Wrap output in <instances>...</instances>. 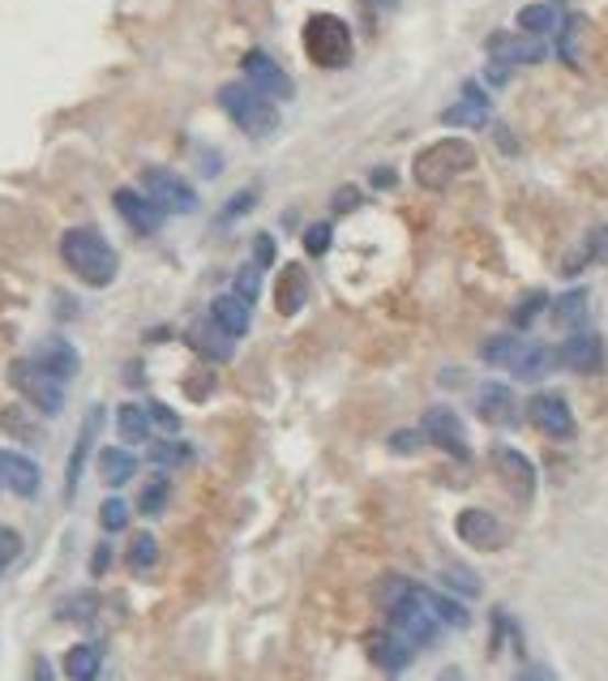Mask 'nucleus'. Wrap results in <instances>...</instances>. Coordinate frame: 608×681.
<instances>
[{
  "instance_id": "25",
  "label": "nucleus",
  "mask_w": 608,
  "mask_h": 681,
  "mask_svg": "<svg viewBox=\"0 0 608 681\" xmlns=\"http://www.w3.org/2000/svg\"><path fill=\"white\" fill-rule=\"evenodd\" d=\"M446 124H485L488 121V99L480 95V86H463V103H454L442 112Z\"/></svg>"
},
{
  "instance_id": "31",
  "label": "nucleus",
  "mask_w": 608,
  "mask_h": 681,
  "mask_svg": "<svg viewBox=\"0 0 608 681\" xmlns=\"http://www.w3.org/2000/svg\"><path fill=\"white\" fill-rule=\"evenodd\" d=\"M557 321L570 326V330H583V326H587V292H583V287L557 300Z\"/></svg>"
},
{
  "instance_id": "5",
  "label": "nucleus",
  "mask_w": 608,
  "mask_h": 681,
  "mask_svg": "<svg viewBox=\"0 0 608 681\" xmlns=\"http://www.w3.org/2000/svg\"><path fill=\"white\" fill-rule=\"evenodd\" d=\"M9 386L31 403L35 411H43V416H56L65 407V382L52 377L35 356H22V361L9 364Z\"/></svg>"
},
{
  "instance_id": "12",
  "label": "nucleus",
  "mask_w": 608,
  "mask_h": 681,
  "mask_svg": "<svg viewBox=\"0 0 608 681\" xmlns=\"http://www.w3.org/2000/svg\"><path fill=\"white\" fill-rule=\"evenodd\" d=\"M103 416H108V411H103V403H95V407L86 411V420H81L74 459H69V468H65V502H74V497H78L81 468H86V459H90V450H95V438H99V429H103Z\"/></svg>"
},
{
  "instance_id": "7",
  "label": "nucleus",
  "mask_w": 608,
  "mask_h": 681,
  "mask_svg": "<svg viewBox=\"0 0 608 681\" xmlns=\"http://www.w3.org/2000/svg\"><path fill=\"white\" fill-rule=\"evenodd\" d=\"M454 531H458V540L463 545H472V549H480V553H493V549H501L506 540H510V531L497 523V515H488V510H463L458 519H454Z\"/></svg>"
},
{
  "instance_id": "29",
  "label": "nucleus",
  "mask_w": 608,
  "mask_h": 681,
  "mask_svg": "<svg viewBox=\"0 0 608 681\" xmlns=\"http://www.w3.org/2000/svg\"><path fill=\"white\" fill-rule=\"evenodd\" d=\"M519 26H523V35H549L553 26H557V9L553 4H528L523 13H519Z\"/></svg>"
},
{
  "instance_id": "2",
  "label": "nucleus",
  "mask_w": 608,
  "mask_h": 681,
  "mask_svg": "<svg viewBox=\"0 0 608 681\" xmlns=\"http://www.w3.org/2000/svg\"><path fill=\"white\" fill-rule=\"evenodd\" d=\"M472 167H476V146L467 138H442V142H433L416 155L411 176H416L420 189H446Z\"/></svg>"
},
{
  "instance_id": "35",
  "label": "nucleus",
  "mask_w": 608,
  "mask_h": 681,
  "mask_svg": "<svg viewBox=\"0 0 608 681\" xmlns=\"http://www.w3.org/2000/svg\"><path fill=\"white\" fill-rule=\"evenodd\" d=\"M257 292H262V266H257V262H248V266L236 271V296L253 305V300H257Z\"/></svg>"
},
{
  "instance_id": "28",
  "label": "nucleus",
  "mask_w": 608,
  "mask_h": 681,
  "mask_svg": "<svg viewBox=\"0 0 608 681\" xmlns=\"http://www.w3.org/2000/svg\"><path fill=\"white\" fill-rule=\"evenodd\" d=\"M442 583H446L454 596H467V601H476V596L485 592L480 574H476V570H467V565H446V570H442Z\"/></svg>"
},
{
  "instance_id": "32",
  "label": "nucleus",
  "mask_w": 608,
  "mask_h": 681,
  "mask_svg": "<svg viewBox=\"0 0 608 681\" xmlns=\"http://www.w3.org/2000/svg\"><path fill=\"white\" fill-rule=\"evenodd\" d=\"M155 558H159L155 536H151V531H137V536H133V545H129V565H133L137 574H146V570L155 565Z\"/></svg>"
},
{
  "instance_id": "21",
  "label": "nucleus",
  "mask_w": 608,
  "mask_h": 681,
  "mask_svg": "<svg viewBox=\"0 0 608 681\" xmlns=\"http://www.w3.org/2000/svg\"><path fill=\"white\" fill-rule=\"evenodd\" d=\"M476 411H480V420H488V425H515V395H510V386H497V382L480 386Z\"/></svg>"
},
{
  "instance_id": "53",
  "label": "nucleus",
  "mask_w": 608,
  "mask_h": 681,
  "mask_svg": "<svg viewBox=\"0 0 608 681\" xmlns=\"http://www.w3.org/2000/svg\"><path fill=\"white\" fill-rule=\"evenodd\" d=\"M35 681H47V664L40 660V669H35Z\"/></svg>"
},
{
  "instance_id": "1",
  "label": "nucleus",
  "mask_w": 608,
  "mask_h": 681,
  "mask_svg": "<svg viewBox=\"0 0 608 681\" xmlns=\"http://www.w3.org/2000/svg\"><path fill=\"white\" fill-rule=\"evenodd\" d=\"M60 257H65V266L86 287H112L117 275H121L117 249H112V241L103 232H95V228H69L60 237Z\"/></svg>"
},
{
  "instance_id": "10",
  "label": "nucleus",
  "mask_w": 608,
  "mask_h": 681,
  "mask_svg": "<svg viewBox=\"0 0 608 681\" xmlns=\"http://www.w3.org/2000/svg\"><path fill=\"white\" fill-rule=\"evenodd\" d=\"M112 206H117V215H121L137 237H155V232L163 228V219H167L159 206L146 198V194H137V189H117Z\"/></svg>"
},
{
  "instance_id": "4",
  "label": "nucleus",
  "mask_w": 608,
  "mask_h": 681,
  "mask_svg": "<svg viewBox=\"0 0 608 681\" xmlns=\"http://www.w3.org/2000/svg\"><path fill=\"white\" fill-rule=\"evenodd\" d=\"M305 52L322 69H343L352 61V31H347V22L334 18V13H313L305 22Z\"/></svg>"
},
{
  "instance_id": "22",
  "label": "nucleus",
  "mask_w": 608,
  "mask_h": 681,
  "mask_svg": "<svg viewBox=\"0 0 608 681\" xmlns=\"http://www.w3.org/2000/svg\"><path fill=\"white\" fill-rule=\"evenodd\" d=\"M99 476H103V484H112V488L129 484L137 476V454H129L121 446H103L99 450Z\"/></svg>"
},
{
  "instance_id": "23",
  "label": "nucleus",
  "mask_w": 608,
  "mask_h": 681,
  "mask_svg": "<svg viewBox=\"0 0 608 681\" xmlns=\"http://www.w3.org/2000/svg\"><path fill=\"white\" fill-rule=\"evenodd\" d=\"M553 364H557V356H553L544 343H523V348H519V356H515V364H510V373H515V377H523V382H540Z\"/></svg>"
},
{
  "instance_id": "40",
  "label": "nucleus",
  "mask_w": 608,
  "mask_h": 681,
  "mask_svg": "<svg viewBox=\"0 0 608 681\" xmlns=\"http://www.w3.org/2000/svg\"><path fill=\"white\" fill-rule=\"evenodd\" d=\"M18 558H22V536H18L13 527H0V574H4Z\"/></svg>"
},
{
  "instance_id": "3",
  "label": "nucleus",
  "mask_w": 608,
  "mask_h": 681,
  "mask_svg": "<svg viewBox=\"0 0 608 681\" xmlns=\"http://www.w3.org/2000/svg\"><path fill=\"white\" fill-rule=\"evenodd\" d=\"M219 103H223V112L241 124V133H248V138H270V133L279 129V108H275V99H266V95L253 90L248 81L223 86V90H219Z\"/></svg>"
},
{
  "instance_id": "51",
  "label": "nucleus",
  "mask_w": 608,
  "mask_h": 681,
  "mask_svg": "<svg viewBox=\"0 0 608 681\" xmlns=\"http://www.w3.org/2000/svg\"><path fill=\"white\" fill-rule=\"evenodd\" d=\"M352 201H356V189H343V194H339V198H334V210H347V206H352Z\"/></svg>"
},
{
  "instance_id": "9",
  "label": "nucleus",
  "mask_w": 608,
  "mask_h": 681,
  "mask_svg": "<svg viewBox=\"0 0 608 681\" xmlns=\"http://www.w3.org/2000/svg\"><path fill=\"white\" fill-rule=\"evenodd\" d=\"M241 69H244V81H248L253 90H262L266 99H291V95H296V86H291V78L284 74V65H275L266 52H248Z\"/></svg>"
},
{
  "instance_id": "14",
  "label": "nucleus",
  "mask_w": 608,
  "mask_h": 681,
  "mask_svg": "<svg viewBox=\"0 0 608 681\" xmlns=\"http://www.w3.org/2000/svg\"><path fill=\"white\" fill-rule=\"evenodd\" d=\"M557 364H566L570 373H596L600 364H605V343H600V334H570L566 348L557 352Z\"/></svg>"
},
{
  "instance_id": "47",
  "label": "nucleus",
  "mask_w": 608,
  "mask_h": 681,
  "mask_svg": "<svg viewBox=\"0 0 608 681\" xmlns=\"http://www.w3.org/2000/svg\"><path fill=\"white\" fill-rule=\"evenodd\" d=\"M108 565H112V549H108V545H99V549H95V561H90V574H103Z\"/></svg>"
},
{
  "instance_id": "41",
  "label": "nucleus",
  "mask_w": 608,
  "mask_h": 681,
  "mask_svg": "<svg viewBox=\"0 0 608 681\" xmlns=\"http://www.w3.org/2000/svg\"><path fill=\"white\" fill-rule=\"evenodd\" d=\"M549 305V296L544 292H535V296H528V300H519L515 305V326H531V321L540 318V309Z\"/></svg>"
},
{
  "instance_id": "33",
  "label": "nucleus",
  "mask_w": 608,
  "mask_h": 681,
  "mask_svg": "<svg viewBox=\"0 0 608 681\" xmlns=\"http://www.w3.org/2000/svg\"><path fill=\"white\" fill-rule=\"evenodd\" d=\"M519 348H523V339H515V334H497V339H488L485 343V361L497 364V369H510L515 356H519Z\"/></svg>"
},
{
  "instance_id": "20",
  "label": "nucleus",
  "mask_w": 608,
  "mask_h": 681,
  "mask_svg": "<svg viewBox=\"0 0 608 681\" xmlns=\"http://www.w3.org/2000/svg\"><path fill=\"white\" fill-rule=\"evenodd\" d=\"M210 318L219 321L232 339H244V334H248V326H253V305L241 300L236 292H228V296H214V300H210Z\"/></svg>"
},
{
  "instance_id": "38",
  "label": "nucleus",
  "mask_w": 608,
  "mask_h": 681,
  "mask_svg": "<svg viewBox=\"0 0 608 681\" xmlns=\"http://www.w3.org/2000/svg\"><path fill=\"white\" fill-rule=\"evenodd\" d=\"M0 425L13 433V438H26V441H35L40 433H35V425H26V416H22V407H4L0 411Z\"/></svg>"
},
{
  "instance_id": "44",
  "label": "nucleus",
  "mask_w": 608,
  "mask_h": 681,
  "mask_svg": "<svg viewBox=\"0 0 608 681\" xmlns=\"http://www.w3.org/2000/svg\"><path fill=\"white\" fill-rule=\"evenodd\" d=\"M253 201H257V189H244L241 198H232V201H228V206H223L219 223H232V219H241V215H244V210H248V206H253Z\"/></svg>"
},
{
  "instance_id": "24",
  "label": "nucleus",
  "mask_w": 608,
  "mask_h": 681,
  "mask_svg": "<svg viewBox=\"0 0 608 681\" xmlns=\"http://www.w3.org/2000/svg\"><path fill=\"white\" fill-rule=\"evenodd\" d=\"M117 429H121V438L129 446H142V441H151V411L142 407V403H121L117 407Z\"/></svg>"
},
{
  "instance_id": "11",
  "label": "nucleus",
  "mask_w": 608,
  "mask_h": 681,
  "mask_svg": "<svg viewBox=\"0 0 608 681\" xmlns=\"http://www.w3.org/2000/svg\"><path fill=\"white\" fill-rule=\"evenodd\" d=\"M528 416L531 425L540 433H549V438H574V411H570V403L562 395H531Z\"/></svg>"
},
{
  "instance_id": "39",
  "label": "nucleus",
  "mask_w": 608,
  "mask_h": 681,
  "mask_svg": "<svg viewBox=\"0 0 608 681\" xmlns=\"http://www.w3.org/2000/svg\"><path fill=\"white\" fill-rule=\"evenodd\" d=\"M163 502H167V481H163V476H159V481L146 484V493L137 497V510H142V515H159Z\"/></svg>"
},
{
  "instance_id": "48",
  "label": "nucleus",
  "mask_w": 608,
  "mask_h": 681,
  "mask_svg": "<svg viewBox=\"0 0 608 681\" xmlns=\"http://www.w3.org/2000/svg\"><path fill=\"white\" fill-rule=\"evenodd\" d=\"M515 681H557V678H553L549 669H540V664H531V669H523V673H519V678H515Z\"/></svg>"
},
{
  "instance_id": "52",
  "label": "nucleus",
  "mask_w": 608,
  "mask_h": 681,
  "mask_svg": "<svg viewBox=\"0 0 608 681\" xmlns=\"http://www.w3.org/2000/svg\"><path fill=\"white\" fill-rule=\"evenodd\" d=\"M438 681H463V673H458V669H446V673H442Z\"/></svg>"
},
{
  "instance_id": "30",
  "label": "nucleus",
  "mask_w": 608,
  "mask_h": 681,
  "mask_svg": "<svg viewBox=\"0 0 608 681\" xmlns=\"http://www.w3.org/2000/svg\"><path fill=\"white\" fill-rule=\"evenodd\" d=\"M95 608H99V596H95V592H78V596H69V601L56 604V617H60V622H78V626H86V622L95 617Z\"/></svg>"
},
{
  "instance_id": "19",
  "label": "nucleus",
  "mask_w": 608,
  "mask_h": 681,
  "mask_svg": "<svg viewBox=\"0 0 608 681\" xmlns=\"http://www.w3.org/2000/svg\"><path fill=\"white\" fill-rule=\"evenodd\" d=\"M35 361L52 373V377H60V382H69V377H78L81 373V356L74 343H65V339H43L40 348H35Z\"/></svg>"
},
{
  "instance_id": "18",
  "label": "nucleus",
  "mask_w": 608,
  "mask_h": 681,
  "mask_svg": "<svg viewBox=\"0 0 608 681\" xmlns=\"http://www.w3.org/2000/svg\"><path fill=\"white\" fill-rule=\"evenodd\" d=\"M0 484L18 497H35L40 493V468L26 459V454H0Z\"/></svg>"
},
{
  "instance_id": "26",
  "label": "nucleus",
  "mask_w": 608,
  "mask_h": 681,
  "mask_svg": "<svg viewBox=\"0 0 608 681\" xmlns=\"http://www.w3.org/2000/svg\"><path fill=\"white\" fill-rule=\"evenodd\" d=\"M99 673V647L95 642H78L65 651V678L69 681H95Z\"/></svg>"
},
{
  "instance_id": "50",
  "label": "nucleus",
  "mask_w": 608,
  "mask_h": 681,
  "mask_svg": "<svg viewBox=\"0 0 608 681\" xmlns=\"http://www.w3.org/2000/svg\"><path fill=\"white\" fill-rule=\"evenodd\" d=\"M605 241H608V232H605ZM592 244H600V232H596V237H592ZM592 244H587V249H592ZM600 253H608V249H600ZM587 257H592V253H583V257H578V262H570V271H578V266H583V262H587Z\"/></svg>"
},
{
  "instance_id": "54",
  "label": "nucleus",
  "mask_w": 608,
  "mask_h": 681,
  "mask_svg": "<svg viewBox=\"0 0 608 681\" xmlns=\"http://www.w3.org/2000/svg\"><path fill=\"white\" fill-rule=\"evenodd\" d=\"M373 4H399V0H373Z\"/></svg>"
},
{
  "instance_id": "45",
  "label": "nucleus",
  "mask_w": 608,
  "mask_h": 681,
  "mask_svg": "<svg viewBox=\"0 0 608 681\" xmlns=\"http://www.w3.org/2000/svg\"><path fill=\"white\" fill-rule=\"evenodd\" d=\"M253 249H257V253H253V262H257V266H262V271H266V266H270V262H275V241H270V237H266V232H262V237H257V241H253Z\"/></svg>"
},
{
  "instance_id": "15",
  "label": "nucleus",
  "mask_w": 608,
  "mask_h": 681,
  "mask_svg": "<svg viewBox=\"0 0 608 681\" xmlns=\"http://www.w3.org/2000/svg\"><path fill=\"white\" fill-rule=\"evenodd\" d=\"M493 468L501 472V481L510 484L519 497H531V493H535V468H531L528 454H519V450H510V446H497V450H493Z\"/></svg>"
},
{
  "instance_id": "46",
  "label": "nucleus",
  "mask_w": 608,
  "mask_h": 681,
  "mask_svg": "<svg viewBox=\"0 0 608 681\" xmlns=\"http://www.w3.org/2000/svg\"><path fill=\"white\" fill-rule=\"evenodd\" d=\"M420 441H424V433H395V438H390V446H395L399 454H407V450H416Z\"/></svg>"
},
{
  "instance_id": "42",
  "label": "nucleus",
  "mask_w": 608,
  "mask_h": 681,
  "mask_svg": "<svg viewBox=\"0 0 608 681\" xmlns=\"http://www.w3.org/2000/svg\"><path fill=\"white\" fill-rule=\"evenodd\" d=\"M146 411H151V425H159L163 433H180V416L167 403H146Z\"/></svg>"
},
{
  "instance_id": "17",
  "label": "nucleus",
  "mask_w": 608,
  "mask_h": 681,
  "mask_svg": "<svg viewBox=\"0 0 608 681\" xmlns=\"http://www.w3.org/2000/svg\"><path fill=\"white\" fill-rule=\"evenodd\" d=\"M305 300H309V275H305L300 262H291V266L279 271V283H275V309L284 318H291V314L305 309Z\"/></svg>"
},
{
  "instance_id": "36",
  "label": "nucleus",
  "mask_w": 608,
  "mask_h": 681,
  "mask_svg": "<svg viewBox=\"0 0 608 681\" xmlns=\"http://www.w3.org/2000/svg\"><path fill=\"white\" fill-rule=\"evenodd\" d=\"M99 523H103V531H124L129 527V506H124L121 497H108L99 506Z\"/></svg>"
},
{
  "instance_id": "49",
  "label": "nucleus",
  "mask_w": 608,
  "mask_h": 681,
  "mask_svg": "<svg viewBox=\"0 0 608 681\" xmlns=\"http://www.w3.org/2000/svg\"><path fill=\"white\" fill-rule=\"evenodd\" d=\"M373 185H382V189H390V185H395V172H386V167H382V172H373Z\"/></svg>"
},
{
  "instance_id": "16",
  "label": "nucleus",
  "mask_w": 608,
  "mask_h": 681,
  "mask_svg": "<svg viewBox=\"0 0 608 681\" xmlns=\"http://www.w3.org/2000/svg\"><path fill=\"white\" fill-rule=\"evenodd\" d=\"M488 52L501 65H535V61H544V47L531 40V35H506V31L488 35Z\"/></svg>"
},
{
  "instance_id": "34",
  "label": "nucleus",
  "mask_w": 608,
  "mask_h": 681,
  "mask_svg": "<svg viewBox=\"0 0 608 681\" xmlns=\"http://www.w3.org/2000/svg\"><path fill=\"white\" fill-rule=\"evenodd\" d=\"M189 454H194V450H189L185 441H159V446L151 450V459H155L159 468H180V463H189Z\"/></svg>"
},
{
  "instance_id": "43",
  "label": "nucleus",
  "mask_w": 608,
  "mask_h": 681,
  "mask_svg": "<svg viewBox=\"0 0 608 681\" xmlns=\"http://www.w3.org/2000/svg\"><path fill=\"white\" fill-rule=\"evenodd\" d=\"M330 223H313V228H305V249L313 253V257H322L325 249H330Z\"/></svg>"
},
{
  "instance_id": "8",
  "label": "nucleus",
  "mask_w": 608,
  "mask_h": 681,
  "mask_svg": "<svg viewBox=\"0 0 608 681\" xmlns=\"http://www.w3.org/2000/svg\"><path fill=\"white\" fill-rule=\"evenodd\" d=\"M420 433L433 441V446H442L446 454L454 459H472V450H467V438H463V420L450 411V407H429L424 411V425H420Z\"/></svg>"
},
{
  "instance_id": "37",
  "label": "nucleus",
  "mask_w": 608,
  "mask_h": 681,
  "mask_svg": "<svg viewBox=\"0 0 608 681\" xmlns=\"http://www.w3.org/2000/svg\"><path fill=\"white\" fill-rule=\"evenodd\" d=\"M433 613L442 617V626H467V608L450 596H438V592H433Z\"/></svg>"
},
{
  "instance_id": "27",
  "label": "nucleus",
  "mask_w": 608,
  "mask_h": 681,
  "mask_svg": "<svg viewBox=\"0 0 608 681\" xmlns=\"http://www.w3.org/2000/svg\"><path fill=\"white\" fill-rule=\"evenodd\" d=\"M411 656H416V651H411V647H407L395 630H386V635H377V639H373V660H377V664H386V669H404Z\"/></svg>"
},
{
  "instance_id": "6",
  "label": "nucleus",
  "mask_w": 608,
  "mask_h": 681,
  "mask_svg": "<svg viewBox=\"0 0 608 681\" xmlns=\"http://www.w3.org/2000/svg\"><path fill=\"white\" fill-rule=\"evenodd\" d=\"M142 194L159 206L163 215H189L198 210V194L185 176H176L172 167H146L142 172Z\"/></svg>"
},
{
  "instance_id": "13",
  "label": "nucleus",
  "mask_w": 608,
  "mask_h": 681,
  "mask_svg": "<svg viewBox=\"0 0 608 681\" xmlns=\"http://www.w3.org/2000/svg\"><path fill=\"white\" fill-rule=\"evenodd\" d=\"M185 339H189V348H194L198 356H206V361H228V356H232V343H236V339H232L219 321L210 318V314L194 321Z\"/></svg>"
}]
</instances>
